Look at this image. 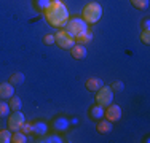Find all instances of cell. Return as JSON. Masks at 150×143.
<instances>
[{
    "instance_id": "9c48e42d",
    "label": "cell",
    "mask_w": 150,
    "mask_h": 143,
    "mask_svg": "<svg viewBox=\"0 0 150 143\" xmlns=\"http://www.w3.org/2000/svg\"><path fill=\"white\" fill-rule=\"evenodd\" d=\"M102 86H104V83H102L101 78H96V76H91L86 80V83H85V88L88 89L90 92H96L98 89H101Z\"/></svg>"
},
{
    "instance_id": "e0dca14e",
    "label": "cell",
    "mask_w": 150,
    "mask_h": 143,
    "mask_svg": "<svg viewBox=\"0 0 150 143\" xmlns=\"http://www.w3.org/2000/svg\"><path fill=\"white\" fill-rule=\"evenodd\" d=\"M129 2H131V5H133L136 10H141V11H144V10L149 8L150 0H129Z\"/></svg>"
},
{
    "instance_id": "ffe728a7",
    "label": "cell",
    "mask_w": 150,
    "mask_h": 143,
    "mask_svg": "<svg viewBox=\"0 0 150 143\" xmlns=\"http://www.w3.org/2000/svg\"><path fill=\"white\" fill-rule=\"evenodd\" d=\"M11 130L10 129H5L2 130L0 129V143H11Z\"/></svg>"
},
{
    "instance_id": "4fadbf2b",
    "label": "cell",
    "mask_w": 150,
    "mask_h": 143,
    "mask_svg": "<svg viewBox=\"0 0 150 143\" xmlns=\"http://www.w3.org/2000/svg\"><path fill=\"white\" fill-rule=\"evenodd\" d=\"M91 40H93V34L90 32V29L75 37V43H78V45H86V43H90Z\"/></svg>"
},
{
    "instance_id": "9a60e30c",
    "label": "cell",
    "mask_w": 150,
    "mask_h": 143,
    "mask_svg": "<svg viewBox=\"0 0 150 143\" xmlns=\"http://www.w3.org/2000/svg\"><path fill=\"white\" fill-rule=\"evenodd\" d=\"M53 127H54L56 130H66V129L69 127V121L64 119L62 116H59V118H56V119L53 121Z\"/></svg>"
},
{
    "instance_id": "d6986e66",
    "label": "cell",
    "mask_w": 150,
    "mask_h": 143,
    "mask_svg": "<svg viewBox=\"0 0 150 143\" xmlns=\"http://www.w3.org/2000/svg\"><path fill=\"white\" fill-rule=\"evenodd\" d=\"M46 130H48V127H46L45 123H35V124H32V132H34V134H37V135H43Z\"/></svg>"
},
{
    "instance_id": "cb8c5ba5",
    "label": "cell",
    "mask_w": 150,
    "mask_h": 143,
    "mask_svg": "<svg viewBox=\"0 0 150 143\" xmlns=\"http://www.w3.org/2000/svg\"><path fill=\"white\" fill-rule=\"evenodd\" d=\"M110 89H112L113 92H120V91H123L125 89V84L121 83V81H112V84H110Z\"/></svg>"
},
{
    "instance_id": "484cf974",
    "label": "cell",
    "mask_w": 150,
    "mask_h": 143,
    "mask_svg": "<svg viewBox=\"0 0 150 143\" xmlns=\"http://www.w3.org/2000/svg\"><path fill=\"white\" fill-rule=\"evenodd\" d=\"M19 130H21V132H24L26 135H27V134H30V132H32V124H30V123H24L23 126H21Z\"/></svg>"
},
{
    "instance_id": "ba28073f",
    "label": "cell",
    "mask_w": 150,
    "mask_h": 143,
    "mask_svg": "<svg viewBox=\"0 0 150 143\" xmlns=\"http://www.w3.org/2000/svg\"><path fill=\"white\" fill-rule=\"evenodd\" d=\"M13 95H15V86L11 83H0V99L8 100Z\"/></svg>"
},
{
    "instance_id": "8fae6325",
    "label": "cell",
    "mask_w": 150,
    "mask_h": 143,
    "mask_svg": "<svg viewBox=\"0 0 150 143\" xmlns=\"http://www.w3.org/2000/svg\"><path fill=\"white\" fill-rule=\"evenodd\" d=\"M88 116L91 118V119H94V121H99V119H102L104 118V107H101V105H93L91 108H90V111H88Z\"/></svg>"
},
{
    "instance_id": "5bb4252c",
    "label": "cell",
    "mask_w": 150,
    "mask_h": 143,
    "mask_svg": "<svg viewBox=\"0 0 150 143\" xmlns=\"http://www.w3.org/2000/svg\"><path fill=\"white\" fill-rule=\"evenodd\" d=\"M8 105H10V110H11V111H19L21 107H23V102H21V99L18 97V95H13V97L8 99Z\"/></svg>"
},
{
    "instance_id": "277c9868",
    "label": "cell",
    "mask_w": 150,
    "mask_h": 143,
    "mask_svg": "<svg viewBox=\"0 0 150 143\" xmlns=\"http://www.w3.org/2000/svg\"><path fill=\"white\" fill-rule=\"evenodd\" d=\"M54 43L62 49H70L75 45V38L72 35H69L64 29H59L58 32L54 34Z\"/></svg>"
},
{
    "instance_id": "7a4b0ae2",
    "label": "cell",
    "mask_w": 150,
    "mask_h": 143,
    "mask_svg": "<svg viewBox=\"0 0 150 143\" xmlns=\"http://www.w3.org/2000/svg\"><path fill=\"white\" fill-rule=\"evenodd\" d=\"M102 18V5L98 2H90L83 6L81 10V19L90 26V24L99 22V19Z\"/></svg>"
},
{
    "instance_id": "7402d4cb",
    "label": "cell",
    "mask_w": 150,
    "mask_h": 143,
    "mask_svg": "<svg viewBox=\"0 0 150 143\" xmlns=\"http://www.w3.org/2000/svg\"><path fill=\"white\" fill-rule=\"evenodd\" d=\"M10 105L6 102H0V118H5V116H8L10 114Z\"/></svg>"
},
{
    "instance_id": "83f0119b",
    "label": "cell",
    "mask_w": 150,
    "mask_h": 143,
    "mask_svg": "<svg viewBox=\"0 0 150 143\" xmlns=\"http://www.w3.org/2000/svg\"><path fill=\"white\" fill-rule=\"evenodd\" d=\"M142 29H150V19L149 18H145V19L142 21Z\"/></svg>"
},
{
    "instance_id": "2e32d148",
    "label": "cell",
    "mask_w": 150,
    "mask_h": 143,
    "mask_svg": "<svg viewBox=\"0 0 150 143\" xmlns=\"http://www.w3.org/2000/svg\"><path fill=\"white\" fill-rule=\"evenodd\" d=\"M23 81H24V75L21 72H15V73L10 75L8 83H11L13 86H18V84H23Z\"/></svg>"
},
{
    "instance_id": "8992f818",
    "label": "cell",
    "mask_w": 150,
    "mask_h": 143,
    "mask_svg": "<svg viewBox=\"0 0 150 143\" xmlns=\"http://www.w3.org/2000/svg\"><path fill=\"white\" fill-rule=\"evenodd\" d=\"M24 123H26V116H24L21 111H13V114H8V121H6V124H8V129L11 132L19 130Z\"/></svg>"
},
{
    "instance_id": "ac0fdd59",
    "label": "cell",
    "mask_w": 150,
    "mask_h": 143,
    "mask_svg": "<svg viewBox=\"0 0 150 143\" xmlns=\"http://www.w3.org/2000/svg\"><path fill=\"white\" fill-rule=\"evenodd\" d=\"M11 142L13 143H26L27 142V137H26V134H24V132L16 130V132H13V135H11Z\"/></svg>"
},
{
    "instance_id": "603a6c76",
    "label": "cell",
    "mask_w": 150,
    "mask_h": 143,
    "mask_svg": "<svg viewBox=\"0 0 150 143\" xmlns=\"http://www.w3.org/2000/svg\"><path fill=\"white\" fill-rule=\"evenodd\" d=\"M141 41L144 43V45H149L150 43V29H144V30L141 32Z\"/></svg>"
},
{
    "instance_id": "d4e9b609",
    "label": "cell",
    "mask_w": 150,
    "mask_h": 143,
    "mask_svg": "<svg viewBox=\"0 0 150 143\" xmlns=\"http://www.w3.org/2000/svg\"><path fill=\"white\" fill-rule=\"evenodd\" d=\"M43 43L46 46H50V45H54V35L53 34H48V35H45L43 37Z\"/></svg>"
},
{
    "instance_id": "5b68a950",
    "label": "cell",
    "mask_w": 150,
    "mask_h": 143,
    "mask_svg": "<svg viewBox=\"0 0 150 143\" xmlns=\"http://www.w3.org/2000/svg\"><path fill=\"white\" fill-rule=\"evenodd\" d=\"M113 102V91L110 89V86H102L101 89L96 91V103L101 107H105L110 105Z\"/></svg>"
},
{
    "instance_id": "7c38bea8",
    "label": "cell",
    "mask_w": 150,
    "mask_h": 143,
    "mask_svg": "<svg viewBox=\"0 0 150 143\" xmlns=\"http://www.w3.org/2000/svg\"><path fill=\"white\" fill-rule=\"evenodd\" d=\"M96 129H98L99 134H109V132H112V123L109 119H99Z\"/></svg>"
},
{
    "instance_id": "30bf717a",
    "label": "cell",
    "mask_w": 150,
    "mask_h": 143,
    "mask_svg": "<svg viewBox=\"0 0 150 143\" xmlns=\"http://www.w3.org/2000/svg\"><path fill=\"white\" fill-rule=\"evenodd\" d=\"M70 54H72V57L77 59V60L85 59V57H86V48H85V45H78V43H75L72 48H70Z\"/></svg>"
},
{
    "instance_id": "52a82bcc",
    "label": "cell",
    "mask_w": 150,
    "mask_h": 143,
    "mask_svg": "<svg viewBox=\"0 0 150 143\" xmlns=\"http://www.w3.org/2000/svg\"><path fill=\"white\" fill-rule=\"evenodd\" d=\"M104 118L109 119L110 123H117L120 121L121 118V107L120 105H115V103H110L104 108Z\"/></svg>"
},
{
    "instance_id": "6da1fadb",
    "label": "cell",
    "mask_w": 150,
    "mask_h": 143,
    "mask_svg": "<svg viewBox=\"0 0 150 143\" xmlns=\"http://www.w3.org/2000/svg\"><path fill=\"white\" fill-rule=\"evenodd\" d=\"M43 13H45V18L48 21V24L56 29H64L67 21L70 19L69 8L61 0H51V3L48 5V8Z\"/></svg>"
},
{
    "instance_id": "3957f363",
    "label": "cell",
    "mask_w": 150,
    "mask_h": 143,
    "mask_svg": "<svg viewBox=\"0 0 150 143\" xmlns=\"http://www.w3.org/2000/svg\"><path fill=\"white\" fill-rule=\"evenodd\" d=\"M64 30L75 38L77 35H80V34H83L85 30H88V24L85 22L81 18H70V19L67 21V24L64 26Z\"/></svg>"
},
{
    "instance_id": "44dd1931",
    "label": "cell",
    "mask_w": 150,
    "mask_h": 143,
    "mask_svg": "<svg viewBox=\"0 0 150 143\" xmlns=\"http://www.w3.org/2000/svg\"><path fill=\"white\" fill-rule=\"evenodd\" d=\"M50 3H51V0H35V8L40 10V11H45Z\"/></svg>"
},
{
    "instance_id": "4316f807",
    "label": "cell",
    "mask_w": 150,
    "mask_h": 143,
    "mask_svg": "<svg viewBox=\"0 0 150 143\" xmlns=\"http://www.w3.org/2000/svg\"><path fill=\"white\" fill-rule=\"evenodd\" d=\"M42 142H45V143H61L62 140H61L58 135H51V137L45 138V140H42Z\"/></svg>"
}]
</instances>
